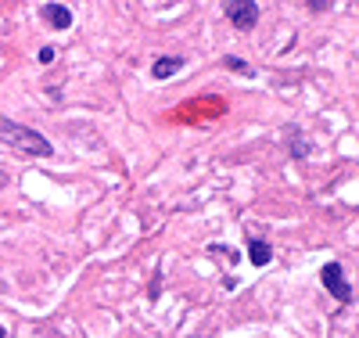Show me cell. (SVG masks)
Here are the masks:
<instances>
[{"mask_svg":"<svg viewBox=\"0 0 359 338\" xmlns=\"http://www.w3.org/2000/svg\"><path fill=\"white\" fill-rule=\"evenodd\" d=\"M223 15H226L237 29H252V25L259 22V4H252V0H226Z\"/></svg>","mask_w":359,"mask_h":338,"instance_id":"2","label":"cell"},{"mask_svg":"<svg viewBox=\"0 0 359 338\" xmlns=\"http://www.w3.org/2000/svg\"><path fill=\"white\" fill-rule=\"evenodd\" d=\"M0 338H8V334H4V327H0Z\"/></svg>","mask_w":359,"mask_h":338,"instance_id":"10","label":"cell"},{"mask_svg":"<svg viewBox=\"0 0 359 338\" xmlns=\"http://www.w3.org/2000/svg\"><path fill=\"white\" fill-rule=\"evenodd\" d=\"M0 144L22 151V155H33V159H47L50 155V141L47 137H40L36 130L22 126V122H11L4 115H0Z\"/></svg>","mask_w":359,"mask_h":338,"instance_id":"1","label":"cell"},{"mask_svg":"<svg viewBox=\"0 0 359 338\" xmlns=\"http://www.w3.org/2000/svg\"><path fill=\"white\" fill-rule=\"evenodd\" d=\"M176 69H184V58H158L155 61V79H169V76H176Z\"/></svg>","mask_w":359,"mask_h":338,"instance_id":"6","label":"cell"},{"mask_svg":"<svg viewBox=\"0 0 359 338\" xmlns=\"http://www.w3.org/2000/svg\"><path fill=\"white\" fill-rule=\"evenodd\" d=\"M248 259H252L255 266H266L269 259H273V249H269L266 241H259V238H255V241H248Z\"/></svg>","mask_w":359,"mask_h":338,"instance_id":"5","label":"cell"},{"mask_svg":"<svg viewBox=\"0 0 359 338\" xmlns=\"http://www.w3.org/2000/svg\"><path fill=\"white\" fill-rule=\"evenodd\" d=\"M327 8H331V0H313L309 4V11H327Z\"/></svg>","mask_w":359,"mask_h":338,"instance_id":"8","label":"cell"},{"mask_svg":"<svg viewBox=\"0 0 359 338\" xmlns=\"http://www.w3.org/2000/svg\"><path fill=\"white\" fill-rule=\"evenodd\" d=\"M0 292H4V281H0Z\"/></svg>","mask_w":359,"mask_h":338,"instance_id":"11","label":"cell"},{"mask_svg":"<svg viewBox=\"0 0 359 338\" xmlns=\"http://www.w3.org/2000/svg\"><path fill=\"white\" fill-rule=\"evenodd\" d=\"M223 65H226V69H237V72H245V76H252V65H248V61H241V58H223Z\"/></svg>","mask_w":359,"mask_h":338,"instance_id":"7","label":"cell"},{"mask_svg":"<svg viewBox=\"0 0 359 338\" xmlns=\"http://www.w3.org/2000/svg\"><path fill=\"white\" fill-rule=\"evenodd\" d=\"M43 18H47L54 29H69V25H72V11H69L65 4H47V8H43Z\"/></svg>","mask_w":359,"mask_h":338,"instance_id":"4","label":"cell"},{"mask_svg":"<svg viewBox=\"0 0 359 338\" xmlns=\"http://www.w3.org/2000/svg\"><path fill=\"white\" fill-rule=\"evenodd\" d=\"M40 61H43V65H50V61H54V47H43L40 51Z\"/></svg>","mask_w":359,"mask_h":338,"instance_id":"9","label":"cell"},{"mask_svg":"<svg viewBox=\"0 0 359 338\" xmlns=\"http://www.w3.org/2000/svg\"><path fill=\"white\" fill-rule=\"evenodd\" d=\"M320 281H323V288L331 292L338 302H348V299H352V288H348V281H345V270H341L338 263H327V266L320 270Z\"/></svg>","mask_w":359,"mask_h":338,"instance_id":"3","label":"cell"}]
</instances>
